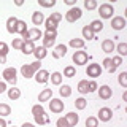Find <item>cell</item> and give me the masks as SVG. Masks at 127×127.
Here are the masks:
<instances>
[{"label": "cell", "instance_id": "obj_1", "mask_svg": "<svg viewBox=\"0 0 127 127\" xmlns=\"http://www.w3.org/2000/svg\"><path fill=\"white\" fill-rule=\"evenodd\" d=\"M32 114H33V119H35V122H37L38 126H45V124H48V122L51 121L49 116L45 113V108H43L40 103L32 106Z\"/></svg>", "mask_w": 127, "mask_h": 127}, {"label": "cell", "instance_id": "obj_2", "mask_svg": "<svg viewBox=\"0 0 127 127\" xmlns=\"http://www.w3.org/2000/svg\"><path fill=\"white\" fill-rule=\"evenodd\" d=\"M98 8V14H100L102 19H111L113 18V13H114V8L111 3H102Z\"/></svg>", "mask_w": 127, "mask_h": 127}, {"label": "cell", "instance_id": "obj_3", "mask_svg": "<svg viewBox=\"0 0 127 127\" xmlns=\"http://www.w3.org/2000/svg\"><path fill=\"white\" fill-rule=\"evenodd\" d=\"M83 16V11H81V8H78V6H71L68 11L65 13V21L67 22H76L79 18Z\"/></svg>", "mask_w": 127, "mask_h": 127}, {"label": "cell", "instance_id": "obj_4", "mask_svg": "<svg viewBox=\"0 0 127 127\" xmlns=\"http://www.w3.org/2000/svg\"><path fill=\"white\" fill-rule=\"evenodd\" d=\"M16 75H18V71H16L14 67H8V68L3 70L2 76L5 79V83H10V84H16V81H18V78H16Z\"/></svg>", "mask_w": 127, "mask_h": 127}, {"label": "cell", "instance_id": "obj_5", "mask_svg": "<svg viewBox=\"0 0 127 127\" xmlns=\"http://www.w3.org/2000/svg\"><path fill=\"white\" fill-rule=\"evenodd\" d=\"M86 75L91 78H98L102 75V65L100 64H89V67L86 68Z\"/></svg>", "mask_w": 127, "mask_h": 127}, {"label": "cell", "instance_id": "obj_6", "mask_svg": "<svg viewBox=\"0 0 127 127\" xmlns=\"http://www.w3.org/2000/svg\"><path fill=\"white\" fill-rule=\"evenodd\" d=\"M89 61V56H87L86 51H75L73 53V62L76 65H84Z\"/></svg>", "mask_w": 127, "mask_h": 127}, {"label": "cell", "instance_id": "obj_7", "mask_svg": "<svg viewBox=\"0 0 127 127\" xmlns=\"http://www.w3.org/2000/svg\"><path fill=\"white\" fill-rule=\"evenodd\" d=\"M64 106H65V105H64V102L61 100V98H51V100H49V110L53 111V113H56V114L62 113Z\"/></svg>", "mask_w": 127, "mask_h": 127}, {"label": "cell", "instance_id": "obj_8", "mask_svg": "<svg viewBox=\"0 0 127 127\" xmlns=\"http://www.w3.org/2000/svg\"><path fill=\"white\" fill-rule=\"evenodd\" d=\"M111 118H113V111H111V108H108V106H103V108H100L97 119H100L102 122H108Z\"/></svg>", "mask_w": 127, "mask_h": 127}, {"label": "cell", "instance_id": "obj_9", "mask_svg": "<svg viewBox=\"0 0 127 127\" xmlns=\"http://www.w3.org/2000/svg\"><path fill=\"white\" fill-rule=\"evenodd\" d=\"M111 27H113V30H122L126 27V19L122 18V16H114V18H111Z\"/></svg>", "mask_w": 127, "mask_h": 127}, {"label": "cell", "instance_id": "obj_10", "mask_svg": "<svg viewBox=\"0 0 127 127\" xmlns=\"http://www.w3.org/2000/svg\"><path fill=\"white\" fill-rule=\"evenodd\" d=\"M33 78L38 84H45V83H48V79H49V71L48 70H38Z\"/></svg>", "mask_w": 127, "mask_h": 127}, {"label": "cell", "instance_id": "obj_11", "mask_svg": "<svg viewBox=\"0 0 127 127\" xmlns=\"http://www.w3.org/2000/svg\"><path fill=\"white\" fill-rule=\"evenodd\" d=\"M98 97L103 98V100H108V98H111V95H113V89H111L110 86L103 84L102 87H98Z\"/></svg>", "mask_w": 127, "mask_h": 127}, {"label": "cell", "instance_id": "obj_12", "mask_svg": "<svg viewBox=\"0 0 127 127\" xmlns=\"http://www.w3.org/2000/svg\"><path fill=\"white\" fill-rule=\"evenodd\" d=\"M27 35H29V41H37V40L40 38H43V33H41V30L38 29V27H33V29H30V30H27Z\"/></svg>", "mask_w": 127, "mask_h": 127}, {"label": "cell", "instance_id": "obj_13", "mask_svg": "<svg viewBox=\"0 0 127 127\" xmlns=\"http://www.w3.org/2000/svg\"><path fill=\"white\" fill-rule=\"evenodd\" d=\"M21 73H22V76L27 79V78H33L37 71L32 68V65H30V64H24V65L21 67Z\"/></svg>", "mask_w": 127, "mask_h": 127}, {"label": "cell", "instance_id": "obj_14", "mask_svg": "<svg viewBox=\"0 0 127 127\" xmlns=\"http://www.w3.org/2000/svg\"><path fill=\"white\" fill-rule=\"evenodd\" d=\"M67 54V46L65 45H57L56 49L53 51V57L54 59H61V57H65Z\"/></svg>", "mask_w": 127, "mask_h": 127}, {"label": "cell", "instance_id": "obj_15", "mask_svg": "<svg viewBox=\"0 0 127 127\" xmlns=\"http://www.w3.org/2000/svg\"><path fill=\"white\" fill-rule=\"evenodd\" d=\"M102 51L106 53V54L113 53V51H114V41H113V40H110V38L103 40V41H102Z\"/></svg>", "mask_w": 127, "mask_h": 127}, {"label": "cell", "instance_id": "obj_16", "mask_svg": "<svg viewBox=\"0 0 127 127\" xmlns=\"http://www.w3.org/2000/svg\"><path fill=\"white\" fill-rule=\"evenodd\" d=\"M87 27H89V29H91V32H92V33L95 35L97 32H102V29H103V22L100 21V19H94V21L91 22Z\"/></svg>", "mask_w": 127, "mask_h": 127}, {"label": "cell", "instance_id": "obj_17", "mask_svg": "<svg viewBox=\"0 0 127 127\" xmlns=\"http://www.w3.org/2000/svg\"><path fill=\"white\" fill-rule=\"evenodd\" d=\"M53 98V89H43L38 94V102H48Z\"/></svg>", "mask_w": 127, "mask_h": 127}, {"label": "cell", "instance_id": "obj_18", "mask_svg": "<svg viewBox=\"0 0 127 127\" xmlns=\"http://www.w3.org/2000/svg\"><path fill=\"white\" fill-rule=\"evenodd\" d=\"M33 56L37 57V61H41V59H45L46 56H48V49L46 48H43V46H35V49H33Z\"/></svg>", "mask_w": 127, "mask_h": 127}, {"label": "cell", "instance_id": "obj_19", "mask_svg": "<svg viewBox=\"0 0 127 127\" xmlns=\"http://www.w3.org/2000/svg\"><path fill=\"white\" fill-rule=\"evenodd\" d=\"M19 19L14 18V16H11V18H8L6 21V30L10 32V33H16V24H18Z\"/></svg>", "mask_w": 127, "mask_h": 127}, {"label": "cell", "instance_id": "obj_20", "mask_svg": "<svg viewBox=\"0 0 127 127\" xmlns=\"http://www.w3.org/2000/svg\"><path fill=\"white\" fill-rule=\"evenodd\" d=\"M33 49H35V43L33 41H24V45L21 48V51L24 54H33Z\"/></svg>", "mask_w": 127, "mask_h": 127}, {"label": "cell", "instance_id": "obj_21", "mask_svg": "<svg viewBox=\"0 0 127 127\" xmlns=\"http://www.w3.org/2000/svg\"><path fill=\"white\" fill-rule=\"evenodd\" d=\"M32 22H33V26H41V24L45 22V16H43V13L35 11V13L32 14Z\"/></svg>", "mask_w": 127, "mask_h": 127}, {"label": "cell", "instance_id": "obj_22", "mask_svg": "<svg viewBox=\"0 0 127 127\" xmlns=\"http://www.w3.org/2000/svg\"><path fill=\"white\" fill-rule=\"evenodd\" d=\"M65 121L68 122V126H70V127H75V126L78 124L79 118H78V114H76V113H68V114L65 116Z\"/></svg>", "mask_w": 127, "mask_h": 127}, {"label": "cell", "instance_id": "obj_23", "mask_svg": "<svg viewBox=\"0 0 127 127\" xmlns=\"http://www.w3.org/2000/svg\"><path fill=\"white\" fill-rule=\"evenodd\" d=\"M21 97V89H18V87H11V89H8V98L10 100H18V98Z\"/></svg>", "mask_w": 127, "mask_h": 127}, {"label": "cell", "instance_id": "obj_24", "mask_svg": "<svg viewBox=\"0 0 127 127\" xmlns=\"http://www.w3.org/2000/svg\"><path fill=\"white\" fill-rule=\"evenodd\" d=\"M49 78H51V83H53L54 86H59V84H62V73H59V71H54V73H51L49 75Z\"/></svg>", "mask_w": 127, "mask_h": 127}, {"label": "cell", "instance_id": "obj_25", "mask_svg": "<svg viewBox=\"0 0 127 127\" xmlns=\"http://www.w3.org/2000/svg\"><path fill=\"white\" fill-rule=\"evenodd\" d=\"M102 67H103V68H106V70L110 71V73H114V71H116V67L113 65V62H111V59H110V57L103 59V62H102Z\"/></svg>", "mask_w": 127, "mask_h": 127}, {"label": "cell", "instance_id": "obj_26", "mask_svg": "<svg viewBox=\"0 0 127 127\" xmlns=\"http://www.w3.org/2000/svg\"><path fill=\"white\" fill-rule=\"evenodd\" d=\"M45 27H46V32H56L57 30V22H54L53 19H45Z\"/></svg>", "mask_w": 127, "mask_h": 127}, {"label": "cell", "instance_id": "obj_27", "mask_svg": "<svg viewBox=\"0 0 127 127\" xmlns=\"http://www.w3.org/2000/svg\"><path fill=\"white\" fill-rule=\"evenodd\" d=\"M68 45L71 48H75V49H76V48H78V49H81V48H84V40H81V38H71Z\"/></svg>", "mask_w": 127, "mask_h": 127}, {"label": "cell", "instance_id": "obj_28", "mask_svg": "<svg viewBox=\"0 0 127 127\" xmlns=\"http://www.w3.org/2000/svg\"><path fill=\"white\" fill-rule=\"evenodd\" d=\"M75 75H76V68H75L73 65H68V67H65V68H64V75H62V76H65V78H73Z\"/></svg>", "mask_w": 127, "mask_h": 127}, {"label": "cell", "instance_id": "obj_29", "mask_svg": "<svg viewBox=\"0 0 127 127\" xmlns=\"http://www.w3.org/2000/svg\"><path fill=\"white\" fill-rule=\"evenodd\" d=\"M59 94H61V97H70V95H71V87H70L68 84L61 86V89H59Z\"/></svg>", "mask_w": 127, "mask_h": 127}, {"label": "cell", "instance_id": "obj_30", "mask_svg": "<svg viewBox=\"0 0 127 127\" xmlns=\"http://www.w3.org/2000/svg\"><path fill=\"white\" fill-rule=\"evenodd\" d=\"M87 84H89V81H87V79H81V81L78 83V91H79L81 94H87V92H89Z\"/></svg>", "mask_w": 127, "mask_h": 127}, {"label": "cell", "instance_id": "obj_31", "mask_svg": "<svg viewBox=\"0 0 127 127\" xmlns=\"http://www.w3.org/2000/svg\"><path fill=\"white\" fill-rule=\"evenodd\" d=\"M11 114V106L6 103H0V116H8Z\"/></svg>", "mask_w": 127, "mask_h": 127}, {"label": "cell", "instance_id": "obj_32", "mask_svg": "<svg viewBox=\"0 0 127 127\" xmlns=\"http://www.w3.org/2000/svg\"><path fill=\"white\" fill-rule=\"evenodd\" d=\"M75 106H76V110H84L86 106H87V100L86 98H83V97H79L75 100Z\"/></svg>", "mask_w": 127, "mask_h": 127}, {"label": "cell", "instance_id": "obj_33", "mask_svg": "<svg viewBox=\"0 0 127 127\" xmlns=\"http://www.w3.org/2000/svg\"><path fill=\"white\" fill-rule=\"evenodd\" d=\"M116 51H118V54L121 56V57L127 56V43H119V45L116 46Z\"/></svg>", "mask_w": 127, "mask_h": 127}, {"label": "cell", "instance_id": "obj_34", "mask_svg": "<svg viewBox=\"0 0 127 127\" xmlns=\"http://www.w3.org/2000/svg\"><path fill=\"white\" fill-rule=\"evenodd\" d=\"M27 30V24L26 21H18V24H16V33H24V32Z\"/></svg>", "mask_w": 127, "mask_h": 127}, {"label": "cell", "instance_id": "obj_35", "mask_svg": "<svg viewBox=\"0 0 127 127\" xmlns=\"http://www.w3.org/2000/svg\"><path fill=\"white\" fill-rule=\"evenodd\" d=\"M98 5H97V0H84V8L86 10H89V11H92L95 10Z\"/></svg>", "mask_w": 127, "mask_h": 127}, {"label": "cell", "instance_id": "obj_36", "mask_svg": "<svg viewBox=\"0 0 127 127\" xmlns=\"http://www.w3.org/2000/svg\"><path fill=\"white\" fill-rule=\"evenodd\" d=\"M83 37H84L86 40H94V38H95V35L92 33V32H91L89 27L84 26V27H83Z\"/></svg>", "mask_w": 127, "mask_h": 127}, {"label": "cell", "instance_id": "obj_37", "mask_svg": "<svg viewBox=\"0 0 127 127\" xmlns=\"http://www.w3.org/2000/svg\"><path fill=\"white\" fill-rule=\"evenodd\" d=\"M118 79H119V84L127 89V71H121L119 76H118Z\"/></svg>", "mask_w": 127, "mask_h": 127}, {"label": "cell", "instance_id": "obj_38", "mask_svg": "<svg viewBox=\"0 0 127 127\" xmlns=\"http://www.w3.org/2000/svg\"><path fill=\"white\" fill-rule=\"evenodd\" d=\"M86 127H98V119L94 116H89L86 119Z\"/></svg>", "mask_w": 127, "mask_h": 127}, {"label": "cell", "instance_id": "obj_39", "mask_svg": "<svg viewBox=\"0 0 127 127\" xmlns=\"http://www.w3.org/2000/svg\"><path fill=\"white\" fill-rule=\"evenodd\" d=\"M24 45V41H22V38H14L13 41H11V46L14 48V49H21Z\"/></svg>", "mask_w": 127, "mask_h": 127}, {"label": "cell", "instance_id": "obj_40", "mask_svg": "<svg viewBox=\"0 0 127 127\" xmlns=\"http://www.w3.org/2000/svg\"><path fill=\"white\" fill-rule=\"evenodd\" d=\"M8 49H10V46L6 45V43H0V56H3V57H6V54H8Z\"/></svg>", "mask_w": 127, "mask_h": 127}, {"label": "cell", "instance_id": "obj_41", "mask_svg": "<svg viewBox=\"0 0 127 127\" xmlns=\"http://www.w3.org/2000/svg\"><path fill=\"white\" fill-rule=\"evenodd\" d=\"M38 5L43 8H51L56 5V0H51V2H45V0H38Z\"/></svg>", "mask_w": 127, "mask_h": 127}, {"label": "cell", "instance_id": "obj_42", "mask_svg": "<svg viewBox=\"0 0 127 127\" xmlns=\"http://www.w3.org/2000/svg\"><path fill=\"white\" fill-rule=\"evenodd\" d=\"M56 126H57V127H70L68 122L65 121V118H59L57 121H56Z\"/></svg>", "mask_w": 127, "mask_h": 127}, {"label": "cell", "instance_id": "obj_43", "mask_svg": "<svg viewBox=\"0 0 127 127\" xmlns=\"http://www.w3.org/2000/svg\"><path fill=\"white\" fill-rule=\"evenodd\" d=\"M111 62H113V65H114V67L118 68V67H119V65L122 64V57H121V56H114V57L111 59Z\"/></svg>", "mask_w": 127, "mask_h": 127}, {"label": "cell", "instance_id": "obj_44", "mask_svg": "<svg viewBox=\"0 0 127 127\" xmlns=\"http://www.w3.org/2000/svg\"><path fill=\"white\" fill-rule=\"evenodd\" d=\"M49 19H53L54 22H61V19H62V14L61 13H51V16H49Z\"/></svg>", "mask_w": 127, "mask_h": 127}, {"label": "cell", "instance_id": "obj_45", "mask_svg": "<svg viewBox=\"0 0 127 127\" xmlns=\"http://www.w3.org/2000/svg\"><path fill=\"white\" fill-rule=\"evenodd\" d=\"M87 89H89V92H95V91L98 89L97 83H95V81H89V84H87Z\"/></svg>", "mask_w": 127, "mask_h": 127}, {"label": "cell", "instance_id": "obj_46", "mask_svg": "<svg viewBox=\"0 0 127 127\" xmlns=\"http://www.w3.org/2000/svg\"><path fill=\"white\" fill-rule=\"evenodd\" d=\"M32 65V68H33L35 71H38V70H41V61H35V62H32L30 64Z\"/></svg>", "mask_w": 127, "mask_h": 127}, {"label": "cell", "instance_id": "obj_47", "mask_svg": "<svg viewBox=\"0 0 127 127\" xmlns=\"http://www.w3.org/2000/svg\"><path fill=\"white\" fill-rule=\"evenodd\" d=\"M5 91H6V83L5 81H0V94L5 92Z\"/></svg>", "mask_w": 127, "mask_h": 127}, {"label": "cell", "instance_id": "obj_48", "mask_svg": "<svg viewBox=\"0 0 127 127\" xmlns=\"http://www.w3.org/2000/svg\"><path fill=\"white\" fill-rule=\"evenodd\" d=\"M65 3L70 5V6H75V5H76V0H65Z\"/></svg>", "mask_w": 127, "mask_h": 127}, {"label": "cell", "instance_id": "obj_49", "mask_svg": "<svg viewBox=\"0 0 127 127\" xmlns=\"http://www.w3.org/2000/svg\"><path fill=\"white\" fill-rule=\"evenodd\" d=\"M0 127H6V121L3 118H0Z\"/></svg>", "mask_w": 127, "mask_h": 127}, {"label": "cell", "instance_id": "obj_50", "mask_svg": "<svg viewBox=\"0 0 127 127\" xmlns=\"http://www.w3.org/2000/svg\"><path fill=\"white\" fill-rule=\"evenodd\" d=\"M22 127H35V126H33V124H30V122H24Z\"/></svg>", "mask_w": 127, "mask_h": 127}, {"label": "cell", "instance_id": "obj_51", "mask_svg": "<svg viewBox=\"0 0 127 127\" xmlns=\"http://www.w3.org/2000/svg\"><path fill=\"white\" fill-rule=\"evenodd\" d=\"M0 64H6V57H3V56H0Z\"/></svg>", "mask_w": 127, "mask_h": 127}, {"label": "cell", "instance_id": "obj_52", "mask_svg": "<svg viewBox=\"0 0 127 127\" xmlns=\"http://www.w3.org/2000/svg\"><path fill=\"white\" fill-rule=\"evenodd\" d=\"M122 100L127 102V91H124V94H122Z\"/></svg>", "mask_w": 127, "mask_h": 127}, {"label": "cell", "instance_id": "obj_53", "mask_svg": "<svg viewBox=\"0 0 127 127\" xmlns=\"http://www.w3.org/2000/svg\"><path fill=\"white\" fill-rule=\"evenodd\" d=\"M14 3H16V5H18V6H21V5H22V3H24V2H22V0H16V2H14Z\"/></svg>", "mask_w": 127, "mask_h": 127}, {"label": "cell", "instance_id": "obj_54", "mask_svg": "<svg viewBox=\"0 0 127 127\" xmlns=\"http://www.w3.org/2000/svg\"><path fill=\"white\" fill-rule=\"evenodd\" d=\"M0 43H2V41H0Z\"/></svg>", "mask_w": 127, "mask_h": 127}, {"label": "cell", "instance_id": "obj_55", "mask_svg": "<svg viewBox=\"0 0 127 127\" xmlns=\"http://www.w3.org/2000/svg\"><path fill=\"white\" fill-rule=\"evenodd\" d=\"M13 127H14V126H13Z\"/></svg>", "mask_w": 127, "mask_h": 127}]
</instances>
